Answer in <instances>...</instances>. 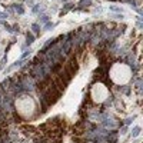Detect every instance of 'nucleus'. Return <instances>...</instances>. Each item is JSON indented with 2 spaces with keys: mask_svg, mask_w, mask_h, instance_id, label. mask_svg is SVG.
<instances>
[{
  "mask_svg": "<svg viewBox=\"0 0 143 143\" xmlns=\"http://www.w3.org/2000/svg\"><path fill=\"white\" fill-rule=\"evenodd\" d=\"M102 27L93 23L53 39L19 75L0 83V102L12 125L40 119L63 97Z\"/></svg>",
  "mask_w": 143,
  "mask_h": 143,
  "instance_id": "f257e3e1",
  "label": "nucleus"
},
{
  "mask_svg": "<svg viewBox=\"0 0 143 143\" xmlns=\"http://www.w3.org/2000/svg\"><path fill=\"white\" fill-rule=\"evenodd\" d=\"M119 132H110L87 120L57 115L39 125H17L14 143H117Z\"/></svg>",
  "mask_w": 143,
  "mask_h": 143,
  "instance_id": "f03ea898",
  "label": "nucleus"
},
{
  "mask_svg": "<svg viewBox=\"0 0 143 143\" xmlns=\"http://www.w3.org/2000/svg\"><path fill=\"white\" fill-rule=\"evenodd\" d=\"M14 127L0 102V143H14Z\"/></svg>",
  "mask_w": 143,
  "mask_h": 143,
  "instance_id": "7ed1b4c3",
  "label": "nucleus"
},
{
  "mask_svg": "<svg viewBox=\"0 0 143 143\" xmlns=\"http://www.w3.org/2000/svg\"><path fill=\"white\" fill-rule=\"evenodd\" d=\"M140 127H139V126H136V127H134L133 130H132V137H137L139 134H140Z\"/></svg>",
  "mask_w": 143,
  "mask_h": 143,
  "instance_id": "20e7f679",
  "label": "nucleus"
},
{
  "mask_svg": "<svg viewBox=\"0 0 143 143\" xmlns=\"http://www.w3.org/2000/svg\"><path fill=\"white\" fill-rule=\"evenodd\" d=\"M112 2H123V3H132V5H136V0H112Z\"/></svg>",
  "mask_w": 143,
  "mask_h": 143,
  "instance_id": "39448f33",
  "label": "nucleus"
},
{
  "mask_svg": "<svg viewBox=\"0 0 143 143\" xmlns=\"http://www.w3.org/2000/svg\"><path fill=\"white\" fill-rule=\"evenodd\" d=\"M16 10H17V13H20V14H23L24 13V9H23L20 5H16Z\"/></svg>",
  "mask_w": 143,
  "mask_h": 143,
  "instance_id": "423d86ee",
  "label": "nucleus"
},
{
  "mask_svg": "<svg viewBox=\"0 0 143 143\" xmlns=\"http://www.w3.org/2000/svg\"><path fill=\"white\" fill-rule=\"evenodd\" d=\"M30 43H33V36L30 33H27V45H30Z\"/></svg>",
  "mask_w": 143,
  "mask_h": 143,
  "instance_id": "0eeeda50",
  "label": "nucleus"
},
{
  "mask_svg": "<svg viewBox=\"0 0 143 143\" xmlns=\"http://www.w3.org/2000/svg\"><path fill=\"white\" fill-rule=\"evenodd\" d=\"M31 27H33V30H34L36 33H37V31H39V30H40V29H39V26H37V24H33V26H31Z\"/></svg>",
  "mask_w": 143,
  "mask_h": 143,
  "instance_id": "6e6552de",
  "label": "nucleus"
}]
</instances>
